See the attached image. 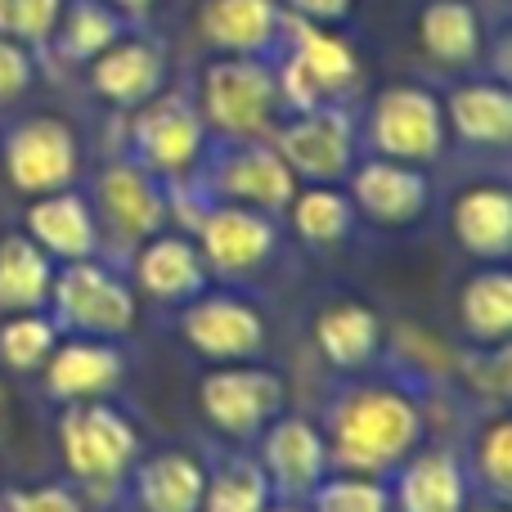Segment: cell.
I'll return each instance as SVG.
<instances>
[{
	"mask_svg": "<svg viewBox=\"0 0 512 512\" xmlns=\"http://www.w3.org/2000/svg\"><path fill=\"white\" fill-rule=\"evenodd\" d=\"M194 104L207 131L221 140H270L283 122V99L274 59H243V54H216L203 63L194 86Z\"/></svg>",
	"mask_w": 512,
	"mask_h": 512,
	"instance_id": "6da1fadb",
	"label": "cell"
},
{
	"mask_svg": "<svg viewBox=\"0 0 512 512\" xmlns=\"http://www.w3.org/2000/svg\"><path fill=\"white\" fill-rule=\"evenodd\" d=\"M283 113H306L319 104H346L360 86V54L342 27L297 23L288 27V45L274 59Z\"/></svg>",
	"mask_w": 512,
	"mask_h": 512,
	"instance_id": "7a4b0ae2",
	"label": "cell"
},
{
	"mask_svg": "<svg viewBox=\"0 0 512 512\" xmlns=\"http://www.w3.org/2000/svg\"><path fill=\"white\" fill-rule=\"evenodd\" d=\"M418 441V409L400 391H355L333 414V450L346 468L378 472Z\"/></svg>",
	"mask_w": 512,
	"mask_h": 512,
	"instance_id": "3957f363",
	"label": "cell"
},
{
	"mask_svg": "<svg viewBox=\"0 0 512 512\" xmlns=\"http://www.w3.org/2000/svg\"><path fill=\"white\" fill-rule=\"evenodd\" d=\"M270 144L288 171L310 185H333V180L351 176L355 149H360V126H355L351 104H319L306 113H283L274 126Z\"/></svg>",
	"mask_w": 512,
	"mask_h": 512,
	"instance_id": "277c9868",
	"label": "cell"
},
{
	"mask_svg": "<svg viewBox=\"0 0 512 512\" xmlns=\"http://www.w3.org/2000/svg\"><path fill=\"white\" fill-rule=\"evenodd\" d=\"M207 135L212 131H207L194 95H180V90H158V95L135 108V117H131L135 162L158 180L189 176L207 153Z\"/></svg>",
	"mask_w": 512,
	"mask_h": 512,
	"instance_id": "5b68a950",
	"label": "cell"
},
{
	"mask_svg": "<svg viewBox=\"0 0 512 512\" xmlns=\"http://www.w3.org/2000/svg\"><path fill=\"white\" fill-rule=\"evenodd\" d=\"M364 135H369V149L378 158L391 162H409V167H423L436 153L445 149V113L441 99L427 86H382L369 104V122H364Z\"/></svg>",
	"mask_w": 512,
	"mask_h": 512,
	"instance_id": "8992f818",
	"label": "cell"
},
{
	"mask_svg": "<svg viewBox=\"0 0 512 512\" xmlns=\"http://www.w3.org/2000/svg\"><path fill=\"white\" fill-rule=\"evenodd\" d=\"M0 158H5V176L18 194H59L77 180V135L63 117H23L18 126H9V135L0 140Z\"/></svg>",
	"mask_w": 512,
	"mask_h": 512,
	"instance_id": "52a82bcc",
	"label": "cell"
},
{
	"mask_svg": "<svg viewBox=\"0 0 512 512\" xmlns=\"http://www.w3.org/2000/svg\"><path fill=\"white\" fill-rule=\"evenodd\" d=\"M90 90H95L104 104L122 108V113H135L140 104H149L158 90H167L171 77V54L167 41L149 27L131 23L104 54L86 63Z\"/></svg>",
	"mask_w": 512,
	"mask_h": 512,
	"instance_id": "ba28073f",
	"label": "cell"
},
{
	"mask_svg": "<svg viewBox=\"0 0 512 512\" xmlns=\"http://www.w3.org/2000/svg\"><path fill=\"white\" fill-rule=\"evenodd\" d=\"M207 185L221 203L252 207L265 216L283 212L297 194V176L270 140H221V153L207 167Z\"/></svg>",
	"mask_w": 512,
	"mask_h": 512,
	"instance_id": "9c48e42d",
	"label": "cell"
},
{
	"mask_svg": "<svg viewBox=\"0 0 512 512\" xmlns=\"http://www.w3.org/2000/svg\"><path fill=\"white\" fill-rule=\"evenodd\" d=\"M54 292V306H59V319L81 333H95V337H117L135 324V297L117 274H108L104 265L86 261H72L59 279L50 283Z\"/></svg>",
	"mask_w": 512,
	"mask_h": 512,
	"instance_id": "30bf717a",
	"label": "cell"
},
{
	"mask_svg": "<svg viewBox=\"0 0 512 512\" xmlns=\"http://www.w3.org/2000/svg\"><path fill=\"white\" fill-rule=\"evenodd\" d=\"M288 27L292 18L279 0H198V32L216 54L279 59Z\"/></svg>",
	"mask_w": 512,
	"mask_h": 512,
	"instance_id": "8fae6325",
	"label": "cell"
},
{
	"mask_svg": "<svg viewBox=\"0 0 512 512\" xmlns=\"http://www.w3.org/2000/svg\"><path fill=\"white\" fill-rule=\"evenodd\" d=\"M135 454V432L122 414L104 405H81L63 414V459L90 486H113Z\"/></svg>",
	"mask_w": 512,
	"mask_h": 512,
	"instance_id": "7c38bea8",
	"label": "cell"
},
{
	"mask_svg": "<svg viewBox=\"0 0 512 512\" xmlns=\"http://www.w3.org/2000/svg\"><path fill=\"white\" fill-rule=\"evenodd\" d=\"M418 50L441 72H472L486 68L490 32L477 0H423L418 5Z\"/></svg>",
	"mask_w": 512,
	"mask_h": 512,
	"instance_id": "4fadbf2b",
	"label": "cell"
},
{
	"mask_svg": "<svg viewBox=\"0 0 512 512\" xmlns=\"http://www.w3.org/2000/svg\"><path fill=\"white\" fill-rule=\"evenodd\" d=\"M95 203L104 225L122 243H149L167 221V194L140 162H113L95 185Z\"/></svg>",
	"mask_w": 512,
	"mask_h": 512,
	"instance_id": "5bb4252c",
	"label": "cell"
},
{
	"mask_svg": "<svg viewBox=\"0 0 512 512\" xmlns=\"http://www.w3.org/2000/svg\"><path fill=\"white\" fill-rule=\"evenodd\" d=\"M351 207L364 212L373 225H414L427 212V176L409 162H391V158H369L360 167H351Z\"/></svg>",
	"mask_w": 512,
	"mask_h": 512,
	"instance_id": "9a60e30c",
	"label": "cell"
},
{
	"mask_svg": "<svg viewBox=\"0 0 512 512\" xmlns=\"http://www.w3.org/2000/svg\"><path fill=\"white\" fill-rule=\"evenodd\" d=\"M445 131H454L472 149H508L512 140V90L504 77H463L441 104Z\"/></svg>",
	"mask_w": 512,
	"mask_h": 512,
	"instance_id": "2e32d148",
	"label": "cell"
},
{
	"mask_svg": "<svg viewBox=\"0 0 512 512\" xmlns=\"http://www.w3.org/2000/svg\"><path fill=\"white\" fill-rule=\"evenodd\" d=\"M198 239H203V261L225 274H248L274 252V225L265 212L221 203L198 216Z\"/></svg>",
	"mask_w": 512,
	"mask_h": 512,
	"instance_id": "e0dca14e",
	"label": "cell"
},
{
	"mask_svg": "<svg viewBox=\"0 0 512 512\" xmlns=\"http://www.w3.org/2000/svg\"><path fill=\"white\" fill-rule=\"evenodd\" d=\"M203 414L212 418L221 432H252L261 427L274 409L283 405V387L274 373H261V369H225V373H212L203 378Z\"/></svg>",
	"mask_w": 512,
	"mask_h": 512,
	"instance_id": "ac0fdd59",
	"label": "cell"
},
{
	"mask_svg": "<svg viewBox=\"0 0 512 512\" xmlns=\"http://www.w3.org/2000/svg\"><path fill=\"white\" fill-rule=\"evenodd\" d=\"M27 239L45 256H63V261H86L95 252V212L81 194L59 189V194H41L27 207Z\"/></svg>",
	"mask_w": 512,
	"mask_h": 512,
	"instance_id": "d6986e66",
	"label": "cell"
},
{
	"mask_svg": "<svg viewBox=\"0 0 512 512\" xmlns=\"http://www.w3.org/2000/svg\"><path fill=\"white\" fill-rule=\"evenodd\" d=\"M185 337L203 355L239 360L261 346V315L234 297H207L185 310Z\"/></svg>",
	"mask_w": 512,
	"mask_h": 512,
	"instance_id": "ffe728a7",
	"label": "cell"
},
{
	"mask_svg": "<svg viewBox=\"0 0 512 512\" xmlns=\"http://www.w3.org/2000/svg\"><path fill=\"white\" fill-rule=\"evenodd\" d=\"M454 239L481 261H504L512 248V198L504 185H472L454 198Z\"/></svg>",
	"mask_w": 512,
	"mask_h": 512,
	"instance_id": "44dd1931",
	"label": "cell"
},
{
	"mask_svg": "<svg viewBox=\"0 0 512 512\" xmlns=\"http://www.w3.org/2000/svg\"><path fill=\"white\" fill-rule=\"evenodd\" d=\"M135 274H140V288L158 301H194L207 283L203 252H194V243L176 234H153L140 248Z\"/></svg>",
	"mask_w": 512,
	"mask_h": 512,
	"instance_id": "7402d4cb",
	"label": "cell"
},
{
	"mask_svg": "<svg viewBox=\"0 0 512 512\" xmlns=\"http://www.w3.org/2000/svg\"><path fill=\"white\" fill-rule=\"evenodd\" d=\"M126 27L131 23H126L117 9H108L104 0H63V14H59V23H54V36L45 50L63 63L86 68L95 54H104L108 45L126 32Z\"/></svg>",
	"mask_w": 512,
	"mask_h": 512,
	"instance_id": "603a6c76",
	"label": "cell"
},
{
	"mask_svg": "<svg viewBox=\"0 0 512 512\" xmlns=\"http://www.w3.org/2000/svg\"><path fill=\"white\" fill-rule=\"evenodd\" d=\"M265 459H270V477L279 481L288 495H306V490L319 486L324 477V441H319L315 427L306 423H279L270 432V445H265Z\"/></svg>",
	"mask_w": 512,
	"mask_h": 512,
	"instance_id": "cb8c5ba5",
	"label": "cell"
},
{
	"mask_svg": "<svg viewBox=\"0 0 512 512\" xmlns=\"http://www.w3.org/2000/svg\"><path fill=\"white\" fill-rule=\"evenodd\" d=\"M50 256L36 248L27 234H9L0 243V306L5 310H36L50 297Z\"/></svg>",
	"mask_w": 512,
	"mask_h": 512,
	"instance_id": "d4e9b609",
	"label": "cell"
},
{
	"mask_svg": "<svg viewBox=\"0 0 512 512\" xmlns=\"http://www.w3.org/2000/svg\"><path fill=\"white\" fill-rule=\"evenodd\" d=\"M207 477L185 454H158L140 468V504L144 512H198Z\"/></svg>",
	"mask_w": 512,
	"mask_h": 512,
	"instance_id": "484cf974",
	"label": "cell"
},
{
	"mask_svg": "<svg viewBox=\"0 0 512 512\" xmlns=\"http://www.w3.org/2000/svg\"><path fill=\"white\" fill-rule=\"evenodd\" d=\"M122 373V355L104 342H72L50 360L45 387L54 396H95V391L113 387Z\"/></svg>",
	"mask_w": 512,
	"mask_h": 512,
	"instance_id": "4316f807",
	"label": "cell"
},
{
	"mask_svg": "<svg viewBox=\"0 0 512 512\" xmlns=\"http://www.w3.org/2000/svg\"><path fill=\"white\" fill-rule=\"evenodd\" d=\"M405 512H463V472L445 454H418L400 477Z\"/></svg>",
	"mask_w": 512,
	"mask_h": 512,
	"instance_id": "83f0119b",
	"label": "cell"
},
{
	"mask_svg": "<svg viewBox=\"0 0 512 512\" xmlns=\"http://www.w3.org/2000/svg\"><path fill=\"white\" fill-rule=\"evenodd\" d=\"M319 346H324V355L333 364H342V369H355V364H364L373 355V346H378V315L364 306H333L319 315Z\"/></svg>",
	"mask_w": 512,
	"mask_h": 512,
	"instance_id": "f1b7e54d",
	"label": "cell"
},
{
	"mask_svg": "<svg viewBox=\"0 0 512 512\" xmlns=\"http://www.w3.org/2000/svg\"><path fill=\"white\" fill-rule=\"evenodd\" d=\"M463 324L481 342H504L512 328V279L508 270H486L463 288Z\"/></svg>",
	"mask_w": 512,
	"mask_h": 512,
	"instance_id": "f546056e",
	"label": "cell"
},
{
	"mask_svg": "<svg viewBox=\"0 0 512 512\" xmlns=\"http://www.w3.org/2000/svg\"><path fill=\"white\" fill-rule=\"evenodd\" d=\"M292 212V225L306 243H337L351 234V221H355V207L346 194H337L333 185H310L306 194H292L288 203Z\"/></svg>",
	"mask_w": 512,
	"mask_h": 512,
	"instance_id": "4dcf8cb0",
	"label": "cell"
},
{
	"mask_svg": "<svg viewBox=\"0 0 512 512\" xmlns=\"http://www.w3.org/2000/svg\"><path fill=\"white\" fill-rule=\"evenodd\" d=\"M59 14H63V0H0V36L45 54Z\"/></svg>",
	"mask_w": 512,
	"mask_h": 512,
	"instance_id": "1f68e13d",
	"label": "cell"
},
{
	"mask_svg": "<svg viewBox=\"0 0 512 512\" xmlns=\"http://www.w3.org/2000/svg\"><path fill=\"white\" fill-rule=\"evenodd\" d=\"M265 508V472L252 463H225L221 477L207 490V512H261Z\"/></svg>",
	"mask_w": 512,
	"mask_h": 512,
	"instance_id": "d6a6232c",
	"label": "cell"
},
{
	"mask_svg": "<svg viewBox=\"0 0 512 512\" xmlns=\"http://www.w3.org/2000/svg\"><path fill=\"white\" fill-rule=\"evenodd\" d=\"M50 351H54V324H45V319L18 315L0 328V355L14 369H41L50 360Z\"/></svg>",
	"mask_w": 512,
	"mask_h": 512,
	"instance_id": "836d02e7",
	"label": "cell"
},
{
	"mask_svg": "<svg viewBox=\"0 0 512 512\" xmlns=\"http://www.w3.org/2000/svg\"><path fill=\"white\" fill-rule=\"evenodd\" d=\"M319 512H387V490L378 481H333L319 490Z\"/></svg>",
	"mask_w": 512,
	"mask_h": 512,
	"instance_id": "e575fe53",
	"label": "cell"
},
{
	"mask_svg": "<svg viewBox=\"0 0 512 512\" xmlns=\"http://www.w3.org/2000/svg\"><path fill=\"white\" fill-rule=\"evenodd\" d=\"M36 81V50L0 36V104H14Z\"/></svg>",
	"mask_w": 512,
	"mask_h": 512,
	"instance_id": "d590c367",
	"label": "cell"
},
{
	"mask_svg": "<svg viewBox=\"0 0 512 512\" xmlns=\"http://www.w3.org/2000/svg\"><path fill=\"white\" fill-rule=\"evenodd\" d=\"M0 512H81V508L68 490L45 486V490H9L0 499Z\"/></svg>",
	"mask_w": 512,
	"mask_h": 512,
	"instance_id": "8d00e7d4",
	"label": "cell"
},
{
	"mask_svg": "<svg viewBox=\"0 0 512 512\" xmlns=\"http://www.w3.org/2000/svg\"><path fill=\"white\" fill-rule=\"evenodd\" d=\"M288 9V18L315 27H346V18L355 14V0H279Z\"/></svg>",
	"mask_w": 512,
	"mask_h": 512,
	"instance_id": "74e56055",
	"label": "cell"
},
{
	"mask_svg": "<svg viewBox=\"0 0 512 512\" xmlns=\"http://www.w3.org/2000/svg\"><path fill=\"white\" fill-rule=\"evenodd\" d=\"M508 454H512V427L495 423L490 436L481 441V472L490 477L495 490H508Z\"/></svg>",
	"mask_w": 512,
	"mask_h": 512,
	"instance_id": "f35d334b",
	"label": "cell"
},
{
	"mask_svg": "<svg viewBox=\"0 0 512 512\" xmlns=\"http://www.w3.org/2000/svg\"><path fill=\"white\" fill-rule=\"evenodd\" d=\"M104 5L117 9L126 23H144V18L153 14V5H158V0H104Z\"/></svg>",
	"mask_w": 512,
	"mask_h": 512,
	"instance_id": "ab89813d",
	"label": "cell"
},
{
	"mask_svg": "<svg viewBox=\"0 0 512 512\" xmlns=\"http://www.w3.org/2000/svg\"><path fill=\"white\" fill-rule=\"evenodd\" d=\"M279 512H288V508H279Z\"/></svg>",
	"mask_w": 512,
	"mask_h": 512,
	"instance_id": "60d3db41",
	"label": "cell"
}]
</instances>
